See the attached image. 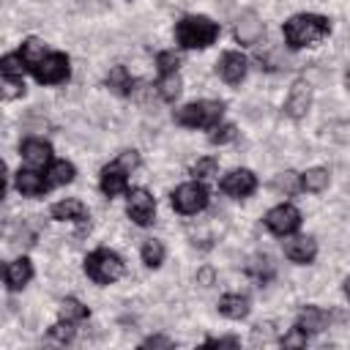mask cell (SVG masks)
Returning a JSON list of instances; mask_svg holds the SVG:
<instances>
[{"instance_id":"1","label":"cell","mask_w":350,"mask_h":350,"mask_svg":"<svg viewBox=\"0 0 350 350\" xmlns=\"http://www.w3.org/2000/svg\"><path fill=\"white\" fill-rule=\"evenodd\" d=\"M282 33H284V44L290 49H304V46H314L323 38H328L331 22L320 14H295L284 22Z\"/></svg>"},{"instance_id":"2","label":"cell","mask_w":350,"mask_h":350,"mask_svg":"<svg viewBox=\"0 0 350 350\" xmlns=\"http://www.w3.org/2000/svg\"><path fill=\"white\" fill-rule=\"evenodd\" d=\"M219 38V25L208 16H183L175 25V41L183 49H208Z\"/></svg>"},{"instance_id":"3","label":"cell","mask_w":350,"mask_h":350,"mask_svg":"<svg viewBox=\"0 0 350 350\" xmlns=\"http://www.w3.org/2000/svg\"><path fill=\"white\" fill-rule=\"evenodd\" d=\"M221 115H224V101L200 98L175 109V123L186 129H213L216 123H221Z\"/></svg>"},{"instance_id":"4","label":"cell","mask_w":350,"mask_h":350,"mask_svg":"<svg viewBox=\"0 0 350 350\" xmlns=\"http://www.w3.org/2000/svg\"><path fill=\"white\" fill-rule=\"evenodd\" d=\"M126 265L120 260V254H115L112 249H93L85 257V273L96 282V284H112L123 276Z\"/></svg>"},{"instance_id":"5","label":"cell","mask_w":350,"mask_h":350,"mask_svg":"<svg viewBox=\"0 0 350 350\" xmlns=\"http://www.w3.org/2000/svg\"><path fill=\"white\" fill-rule=\"evenodd\" d=\"M208 205V189L200 183V180H189V183H180L175 191H172V208L183 216H191V213H200L205 211Z\"/></svg>"},{"instance_id":"6","label":"cell","mask_w":350,"mask_h":350,"mask_svg":"<svg viewBox=\"0 0 350 350\" xmlns=\"http://www.w3.org/2000/svg\"><path fill=\"white\" fill-rule=\"evenodd\" d=\"M71 74V60L68 55L63 52H49L36 68H33V77L41 82V85H60L66 82Z\"/></svg>"},{"instance_id":"7","label":"cell","mask_w":350,"mask_h":350,"mask_svg":"<svg viewBox=\"0 0 350 350\" xmlns=\"http://www.w3.org/2000/svg\"><path fill=\"white\" fill-rule=\"evenodd\" d=\"M126 213L134 224L148 227L156 219V200L150 197L148 189H129L126 191Z\"/></svg>"},{"instance_id":"8","label":"cell","mask_w":350,"mask_h":350,"mask_svg":"<svg viewBox=\"0 0 350 350\" xmlns=\"http://www.w3.org/2000/svg\"><path fill=\"white\" fill-rule=\"evenodd\" d=\"M262 221H265V227H268L273 235L287 238V235H293V232L301 227V211H298L295 205H290V202H282V205L271 208Z\"/></svg>"},{"instance_id":"9","label":"cell","mask_w":350,"mask_h":350,"mask_svg":"<svg viewBox=\"0 0 350 350\" xmlns=\"http://www.w3.org/2000/svg\"><path fill=\"white\" fill-rule=\"evenodd\" d=\"M254 189H257V175L252 170H243V167L241 170H230L221 178V191L235 197V200H243V197L254 194Z\"/></svg>"},{"instance_id":"10","label":"cell","mask_w":350,"mask_h":350,"mask_svg":"<svg viewBox=\"0 0 350 350\" xmlns=\"http://www.w3.org/2000/svg\"><path fill=\"white\" fill-rule=\"evenodd\" d=\"M14 183H16V191H19L22 197H44L46 189L52 186L49 178L41 175L36 167H22V170H16Z\"/></svg>"},{"instance_id":"11","label":"cell","mask_w":350,"mask_h":350,"mask_svg":"<svg viewBox=\"0 0 350 350\" xmlns=\"http://www.w3.org/2000/svg\"><path fill=\"white\" fill-rule=\"evenodd\" d=\"M19 153H22V161L27 167H36V170H44L52 164V145L46 139H38V137H30L19 145Z\"/></svg>"},{"instance_id":"12","label":"cell","mask_w":350,"mask_h":350,"mask_svg":"<svg viewBox=\"0 0 350 350\" xmlns=\"http://www.w3.org/2000/svg\"><path fill=\"white\" fill-rule=\"evenodd\" d=\"M216 71L227 85H238V82H243V77L249 71V60L241 52H224L216 63Z\"/></svg>"},{"instance_id":"13","label":"cell","mask_w":350,"mask_h":350,"mask_svg":"<svg viewBox=\"0 0 350 350\" xmlns=\"http://www.w3.org/2000/svg\"><path fill=\"white\" fill-rule=\"evenodd\" d=\"M284 257L290 262H298V265H306L317 257V241L312 235H295L284 243Z\"/></svg>"},{"instance_id":"14","label":"cell","mask_w":350,"mask_h":350,"mask_svg":"<svg viewBox=\"0 0 350 350\" xmlns=\"http://www.w3.org/2000/svg\"><path fill=\"white\" fill-rule=\"evenodd\" d=\"M129 172L123 170V167H118L115 161L112 164H107L104 170H101V180H98V186H101V191L112 200V197H120V194H126L129 191V178H126Z\"/></svg>"},{"instance_id":"15","label":"cell","mask_w":350,"mask_h":350,"mask_svg":"<svg viewBox=\"0 0 350 350\" xmlns=\"http://www.w3.org/2000/svg\"><path fill=\"white\" fill-rule=\"evenodd\" d=\"M309 107H312V90H309V85H306L304 79H298V82L290 88V96H287V101H284V112H287L290 118H304V115L309 112Z\"/></svg>"},{"instance_id":"16","label":"cell","mask_w":350,"mask_h":350,"mask_svg":"<svg viewBox=\"0 0 350 350\" xmlns=\"http://www.w3.org/2000/svg\"><path fill=\"white\" fill-rule=\"evenodd\" d=\"M30 279H33V265H30L27 257H16V260H11V262L5 265V287H8L11 293L22 290Z\"/></svg>"},{"instance_id":"17","label":"cell","mask_w":350,"mask_h":350,"mask_svg":"<svg viewBox=\"0 0 350 350\" xmlns=\"http://www.w3.org/2000/svg\"><path fill=\"white\" fill-rule=\"evenodd\" d=\"M262 33H265V27H262V22H260L254 14H246V16L238 19V25H235V41L243 44V46H254V44L262 38Z\"/></svg>"},{"instance_id":"18","label":"cell","mask_w":350,"mask_h":350,"mask_svg":"<svg viewBox=\"0 0 350 350\" xmlns=\"http://www.w3.org/2000/svg\"><path fill=\"white\" fill-rule=\"evenodd\" d=\"M49 213H52V219H57V221H79V224H85L90 216H88V208L79 202V200H60V202H55L52 208H49Z\"/></svg>"},{"instance_id":"19","label":"cell","mask_w":350,"mask_h":350,"mask_svg":"<svg viewBox=\"0 0 350 350\" xmlns=\"http://www.w3.org/2000/svg\"><path fill=\"white\" fill-rule=\"evenodd\" d=\"M295 325H298L306 336H309V334H320V331H325V325H328V314H325V309H320V306H304V309L298 312Z\"/></svg>"},{"instance_id":"20","label":"cell","mask_w":350,"mask_h":350,"mask_svg":"<svg viewBox=\"0 0 350 350\" xmlns=\"http://www.w3.org/2000/svg\"><path fill=\"white\" fill-rule=\"evenodd\" d=\"M249 309H252L249 306V298L241 295V293H227V295L219 298V312L224 317H230V320H243L249 314Z\"/></svg>"},{"instance_id":"21","label":"cell","mask_w":350,"mask_h":350,"mask_svg":"<svg viewBox=\"0 0 350 350\" xmlns=\"http://www.w3.org/2000/svg\"><path fill=\"white\" fill-rule=\"evenodd\" d=\"M107 88L118 96H129L134 90V77L129 74L126 66H115L109 74H107Z\"/></svg>"},{"instance_id":"22","label":"cell","mask_w":350,"mask_h":350,"mask_svg":"<svg viewBox=\"0 0 350 350\" xmlns=\"http://www.w3.org/2000/svg\"><path fill=\"white\" fill-rule=\"evenodd\" d=\"M19 55L25 57V63H27V68L33 71L49 52H46V44L41 41V38H25L22 41V46H19Z\"/></svg>"},{"instance_id":"23","label":"cell","mask_w":350,"mask_h":350,"mask_svg":"<svg viewBox=\"0 0 350 350\" xmlns=\"http://www.w3.org/2000/svg\"><path fill=\"white\" fill-rule=\"evenodd\" d=\"M328 189V170L325 167H312L301 175V191H312V194H320Z\"/></svg>"},{"instance_id":"24","label":"cell","mask_w":350,"mask_h":350,"mask_svg":"<svg viewBox=\"0 0 350 350\" xmlns=\"http://www.w3.org/2000/svg\"><path fill=\"white\" fill-rule=\"evenodd\" d=\"M46 178H49L52 186H66V183H71L77 178V167L71 161H66V159L52 161L49 170H46Z\"/></svg>"},{"instance_id":"25","label":"cell","mask_w":350,"mask_h":350,"mask_svg":"<svg viewBox=\"0 0 350 350\" xmlns=\"http://www.w3.org/2000/svg\"><path fill=\"white\" fill-rule=\"evenodd\" d=\"M57 314L66 323H79V320L88 317V306L82 301H77V298H63L60 306H57Z\"/></svg>"},{"instance_id":"26","label":"cell","mask_w":350,"mask_h":350,"mask_svg":"<svg viewBox=\"0 0 350 350\" xmlns=\"http://www.w3.org/2000/svg\"><path fill=\"white\" fill-rule=\"evenodd\" d=\"M156 93L164 101H175L180 96V77H178V71L175 74H161L159 82H156Z\"/></svg>"},{"instance_id":"27","label":"cell","mask_w":350,"mask_h":350,"mask_svg":"<svg viewBox=\"0 0 350 350\" xmlns=\"http://www.w3.org/2000/svg\"><path fill=\"white\" fill-rule=\"evenodd\" d=\"M273 189H276L279 194H284V197H293V194H298V191H301V175H298V172H293V170L279 172V175L273 178Z\"/></svg>"},{"instance_id":"28","label":"cell","mask_w":350,"mask_h":350,"mask_svg":"<svg viewBox=\"0 0 350 350\" xmlns=\"http://www.w3.org/2000/svg\"><path fill=\"white\" fill-rule=\"evenodd\" d=\"M139 254H142V262H145L148 268H159V265L164 262V243L156 241V238H148V241L142 243Z\"/></svg>"},{"instance_id":"29","label":"cell","mask_w":350,"mask_h":350,"mask_svg":"<svg viewBox=\"0 0 350 350\" xmlns=\"http://www.w3.org/2000/svg\"><path fill=\"white\" fill-rule=\"evenodd\" d=\"M25 68H27V63H25V57H22L19 52L3 55V60H0V71H3V77H22Z\"/></svg>"},{"instance_id":"30","label":"cell","mask_w":350,"mask_h":350,"mask_svg":"<svg viewBox=\"0 0 350 350\" xmlns=\"http://www.w3.org/2000/svg\"><path fill=\"white\" fill-rule=\"evenodd\" d=\"M211 134H208V139H211V145H227V142H232L235 139V126L232 123H216L213 129H208Z\"/></svg>"},{"instance_id":"31","label":"cell","mask_w":350,"mask_h":350,"mask_svg":"<svg viewBox=\"0 0 350 350\" xmlns=\"http://www.w3.org/2000/svg\"><path fill=\"white\" fill-rule=\"evenodd\" d=\"M156 66H159V74H175L180 66V55L175 49H164L156 55Z\"/></svg>"},{"instance_id":"32","label":"cell","mask_w":350,"mask_h":350,"mask_svg":"<svg viewBox=\"0 0 350 350\" xmlns=\"http://www.w3.org/2000/svg\"><path fill=\"white\" fill-rule=\"evenodd\" d=\"M219 170V161L213 156H205V159H197V164L191 167V175L194 180H205V178H213Z\"/></svg>"},{"instance_id":"33","label":"cell","mask_w":350,"mask_h":350,"mask_svg":"<svg viewBox=\"0 0 350 350\" xmlns=\"http://www.w3.org/2000/svg\"><path fill=\"white\" fill-rule=\"evenodd\" d=\"M74 323H66V320H60V323H55L52 328H49V339L52 342H60V345H66V342H71L74 339Z\"/></svg>"},{"instance_id":"34","label":"cell","mask_w":350,"mask_h":350,"mask_svg":"<svg viewBox=\"0 0 350 350\" xmlns=\"http://www.w3.org/2000/svg\"><path fill=\"white\" fill-rule=\"evenodd\" d=\"M19 96H25L22 77H3V98L11 101V98H19Z\"/></svg>"},{"instance_id":"35","label":"cell","mask_w":350,"mask_h":350,"mask_svg":"<svg viewBox=\"0 0 350 350\" xmlns=\"http://www.w3.org/2000/svg\"><path fill=\"white\" fill-rule=\"evenodd\" d=\"M249 273H254L260 282H268V279L273 276V265H271V260H268V257H262V260H257V262L249 268Z\"/></svg>"},{"instance_id":"36","label":"cell","mask_w":350,"mask_h":350,"mask_svg":"<svg viewBox=\"0 0 350 350\" xmlns=\"http://www.w3.org/2000/svg\"><path fill=\"white\" fill-rule=\"evenodd\" d=\"M282 345H284V347H304V345H306V334H304L298 325H293L290 334L282 336Z\"/></svg>"},{"instance_id":"37","label":"cell","mask_w":350,"mask_h":350,"mask_svg":"<svg viewBox=\"0 0 350 350\" xmlns=\"http://www.w3.org/2000/svg\"><path fill=\"white\" fill-rule=\"evenodd\" d=\"M115 164H118V167H123L126 172H131V170L139 164V153H137V150H123V153L115 159Z\"/></svg>"},{"instance_id":"38","label":"cell","mask_w":350,"mask_h":350,"mask_svg":"<svg viewBox=\"0 0 350 350\" xmlns=\"http://www.w3.org/2000/svg\"><path fill=\"white\" fill-rule=\"evenodd\" d=\"M142 347H175V342L167 339V336H150V339L142 342Z\"/></svg>"},{"instance_id":"39","label":"cell","mask_w":350,"mask_h":350,"mask_svg":"<svg viewBox=\"0 0 350 350\" xmlns=\"http://www.w3.org/2000/svg\"><path fill=\"white\" fill-rule=\"evenodd\" d=\"M205 345H219V347H238L235 336H219V339H208Z\"/></svg>"},{"instance_id":"40","label":"cell","mask_w":350,"mask_h":350,"mask_svg":"<svg viewBox=\"0 0 350 350\" xmlns=\"http://www.w3.org/2000/svg\"><path fill=\"white\" fill-rule=\"evenodd\" d=\"M197 279H200V282H202V284H205V287H208V284H211V282H213V273H211V271H208V268H205V271H200V273H197Z\"/></svg>"},{"instance_id":"41","label":"cell","mask_w":350,"mask_h":350,"mask_svg":"<svg viewBox=\"0 0 350 350\" xmlns=\"http://www.w3.org/2000/svg\"><path fill=\"white\" fill-rule=\"evenodd\" d=\"M342 290H345V298L350 301V279H345V287H342Z\"/></svg>"},{"instance_id":"42","label":"cell","mask_w":350,"mask_h":350,"mask_svg":"<svg viewBox=\"0 0 350 350\" xmlns=\"http://www.w3.org/2000/svg\"><path fill=\"white\" fill-rule=\"evenodd\" d=\"M345 85H347V88H350V71H347V74H345Z\"/></svg>"}]
</instances>
